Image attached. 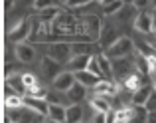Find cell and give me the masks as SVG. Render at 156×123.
<instances>
[{
	"mask_svg": "<svg viewBox=\"0 0 156 123\" xmlns=\"http://www.w3.org/2000/svg\"><path fill=\"white\" fill-rule=\"evenodd\" d=\"M133 50H134V42L129 38V36H121L105 54H107L109 60H121V58H129V54Z\"/></svg>",
	"mask_w": 156,
	"mask_h": 123,
	"instance_id": "1",
	"label": "cell"
},
{
	"mask_svg": "<svg viewBox=\"0 0 156 123\" xmlns=\"http://www.w3.org/2000/svg\"><path fill=\"white\" fill-rule=\"evenodd\" d=\"M46 56L51 60H55L57 64H67L73 58V48L67 42H57V44H48Z\"/></svg>",
	"mask_w": 156,
	"mask_h": 123,
	"instance_id": "2",
	"label": "cell"
},
{
	"mask_svg": "<svg viewBox=\"0 0 156 123\" xmlns=\"http://www.w3.org/2000/svg\"><path fill=\"white\" fill-rule=\"evenodd\" d=\"M32 22L30 18H20L18 22L14 24V26L10 28V32H8V40H12V42H18V44H26V40L32 36Z\"/></svg>",
	"mask_w": 156,
	"mask_h": 123,
	"instance_id": "3",
	"label": "cell"
},
{
	"mask_svg": "<svg viewBox=\"0 0 156 123\" xmlns=\"http://www.w3.org/2000/svg\"><path fill=\"white\" fill-rule=\"evenodd\" d=\"M103 20L97 14H89L85 20V28H87V38L91 42H99L101 40V32H103Z\"/></svg>",
	"mask_w": 156,
	"mask_h": 123,
	"instance_id": "4",
	"label": "cell"
},
{
	"mask_svg": "<svg viewBox=\"0 0 156 123\" xmlns=\"http://www.w3.org/2000/svg\"><path fill=\"white\" fill-rule=\"evenodd\" d=\"M133 68H134V64H133L129 58L113 60V76H115V81H119V80L125 81L126 77L130 76V73H134Z\"/></svg>",
	"mask_w": 156,
	"mask_h": 123,
	"instance_id": "5",
	"label": "cell"
},
{
	"mask_svg": "<svg viewBox=\"0 0 156 123\" xmlns=\"http://www.w3.org/2000/svg\"><path fill=\"white\" fill-rule=\"evenodd\" d=\"M40 72H42V76L46 77V80H50L51 84L55 81V77L61 73V64H57L55 60L51 58H42V64H40Z\"/></svg>",
	"mask_w": 156,
	"mask_h": 123,
	"instance_id": "6",
	"label": "cell"
},
{
	"mask_svg": "<svg viewBox=\"0 0 156 123\" xmlns=\"http://www.w3.org/2000/svg\"><path fill=\"white\" fill-rule=\"evenodd\" d=\"M24 107H26L28 111H34L36 115H48V113H50V101L28 95V97H24Z\"/></svg>",
	"mask_w": 156,
	"mask_h": 123,
	"instance_id": "7",
	"label": "cell"
},
{
	"mask_svg": "<svg viewBox=\"0 0 156 123\" xmlns=\"http://www.w3.org/2000/svg\"><path fill=\"white\" fill-rule=\"evenodd\" d=\"M134 30L140 32V34H150L154 30V18L150 12H138L136 18H134Z\"/></svg>",
	"mask_w": 156,
	"mask_h": 123,
	"instance_id": "8",
	"label": "cell"
},
{
	"mask_svg": "<svg viewBox=\"0 0 156 123\" xmlns=\"http://www.w3.org/2000/svg\"><path fill=\"white\" fill-rule=\"evenodd\" d=\"M75 84H77V80H75V73L73 72H61L55 77V81H53V89L61 91V93H67Z\"/></svg>",
	"mask_w": 156,
	"mask_h": 123,
	"instance_id": "9",
	"label": "cell"
},
{
	"mask_svg": "<svg viewBox=\"0 0 156 123\" xmlns=\"http://www.w3.org/2000/svg\"><path fill=\"white\" fill-rule=\"evenodd\" d=\"M121 38V36L117 34V28L113 26V24H109V22H105L103 24V32H101V40H99V44H101V48H103V52H107L111 46H113L117 40Z\"/></svg>",
	"mask_w": 156,
	"mask_h": 123,
	"instance_id": "10",
	"label": "cell"
},
{
	"mask_svg": "<svg viewBox=\"0 0 156 123\" xmlns=\"http://www.w3.org/2000/svg\"><path fill=\"white\" fill-rule=\"evenodd\" d=\"M119 81H109V80H101L99 84L93 88L95 95H103V97H111V95H117L119 93Z\"/></svg>",
	"mask_w": 156,
	"mask_h": 123,
	"instance_id": "11",
	"label": "cell"
},
{
	"mask_svg": "<svg viewBox=\"0 0 156 123\" xmlns=\"http://www.w3.org/2000/svg\"><path fill=\"white\" fill-rule=\"evenodd\" d=\"M152 93H154V91H152V85L146 84V85H142L138 91L133 93L130 101H133L134 107H146V103H148V99H150V95H152Z\"/></svg>",
	"mask_w": 156,
	"mask_h": 123,
	"instance_id": "12",
	"label": "cell"
},
{
	"mask_svg": "<svg viewBox=\"0 0 156 123\" xmlns=\"http://www.w3.org/2000/svg\"><path fill=\"white\" fill-rule=\"evenodd\" d=\"M16 58L22 64H30L36 60V48L32 44H18L16 46Z\"/></svg>",
	"mask_w": 156,
	"mask_h": 123,
	"instance_id": "13",
	"label": "cell"
},
{
	"mask_svg": "<svg viewBox=\"0 0 156 123\" xmlns=\"http://www.w3.org/2000/svg\"><path fill=\"white\" fill-rule=\"evenodd\" d=\"M122 85H125L130 93H134V91H138L142 85H146V81H144V76H142V73L134 72V73H130V76L122 81Z\"/></svg>",
	"mask_w": 156,
	"mask_h": 123,
	"instance_id": "14",
	"label": "cell"
},
{
	"mask_svg": "<svg viewBox=\"0 0 156 123\" xmlns=\"http://www.w3.org/2000/svg\"><path fill=\"white\" fill-rule=\"evenodd\" d=\"M91 58H93V56H73V58L67 62L69 72H73V73L85 72V69L89 68V62H91Z\"/></svg>",
	"mask_w": 156,
	"mask_h": 123,
	"instance_id": "15",
	"label": "cell"
},
{
	"mask_svg": "<svg viewBox=\"0 0 156 123\" xmlns=\"http://www.w3.org/2000/svg\"><path fill=\"white\" fill-rule=\"evenodd\" d=\"M6 85H8V88H12V91L18 93V95L28 93L26 91V85H24V76H22V73H12V76H8Z\"/></svg>",
	"mask_w": 156,
	"mask_h": 123,
	"instance_id": "16",
	"label": "cell"
},
{
	"mask_svg": "<svg viewBox=\"0 0 156 123\" xmlns=\"http://www.w3.org/2000/svg\"><path fill=\"white\" fill-rule=\"evenodd\" d=\"M97 62H99V65H101V72H103L105 80L115 81V76H113V60H109L105 52H101V54H97Z\"/></svg>",
	"mask_w": 156,
	"mask_h": 123,
	"instance_id": "17",
	"label": "cell"
},
{
	"mask_svg": "<svg viewBox=\"0 0 156 123\" xmlns=\"http://www.w3.org/2000/svg\"><path fill=\"white\" fill-rule=\"evenodd\" d=\"M48 119L57 121V123H65V119H67V107H63L61 103H50Z\"/></svg>",
	"mask_w": 156,
	"mask_h": 123,
	"instance_id": "18",
	"label": "cell"
},
{
	"mask_svg": "<svg viewBox=\"0 0 156 123\" xmlns=\"http://www.w3.org/2000/svg\"><path fill=\"white\" fill-rule=\"evenodd\" d=\"M89 105L93 107V111H95V113H109L111 111L109 99L103 97V95H93L91 99H89Z\"/></svg>",
	"mask_w": 156,
	"mask_h": 123,
	"instance_id": "19",
	"label": "cell"
},
{
	"mask_svg": "<svg viewBox=\"0 0 156 123\" xmlns=\"http://www.w3.org/2000/svg\"><path fill=\"white\" fill-rule=\"evenodd\" d=\"M75 80L79 81L81 85H85V88H91V89H93V88H95V85L101 81V77L93 76L89 69H85V72H77V73H75Z\"/></svg>",
	"mask_w": 156,
	"mask_h": 123,
	"instance_id": "20",
	"label": "cell"
},
{
	"mask_svg": "<svg viewBox=\"0 0 156 123\" xmlns=\"http://www.w3.org/2000/svg\"><path fill=\"white\" fill-rule=\"evenodd\" d=\"M63 14V12L59 10V6H51V8H48V10H44V12H40V20H42V24H48V26H51L53 22H55L59 16Z\"/></svg>",
	"mask_w": 156,
	"mask_h": 123,
	"instance_id": "21",
	"label": "cell"
},
{
	"mask_svg": "<svg viewBox=\"0 0 156 123\" xmlns=\"http://www.w3.org/2000/svg\"><path fill=\"white\" fill-rule=\"evenodd\" d=\"M65 123H83V107L79 103H71L67 107V119Z\"/></svg>",
	"mask_w": 156,
	"mask_h": 123,
	"instance_id": "22",
	"label": "cell"
},
{
	"mask_svg": "<svg viewBox=\"0 0 156 123\" xmlns=\"http://www.w3.org/2000/svg\"><path fill=\"white\" fill-rule=\"evenodd\" d=\"M85 91H87V88H85V85H81L79 81H77V84L67 91V97L71 99V103H81V101H83V97H85Z\"/></svg>",
	"mask_w": 156,
	"mask_h": 123,
	"instance_id": "23",
	"label": "cell"
},
{
	"mask_svg": "<svg viewBox=\"0 0 156 123\" xmlns=\"http://www.w3.org/2000/svg\"><path fill=\"white\" fill-rule=\"evenodd\" d=\"M122 8H125L122 0H109L107 4H103V16H115L122 12Z\"/></svg>",
	"mask_w": 156,
	"mask_h": 123,
	"instance_id": "24",
	"label": "cell"
},
{
	"mask_svg": "<svg viewBox=\"0 0 156 123\" xmlns=\"http://www.w3.org/2000/svg\"><path fill=\"white\" fill-rule=\"evenodd\" d=\"M117 119H119V123H130L134 119V105L117 109Z\"/></svg>",
	"mask_w": 156,
	"mask_h": 123,
	"instance_id": "25",
	"label": "cell"
},
{
	"mask_svg": "<svg viewBox=\"0 0 156 123\" xmlns=\"http://www.w3.org/2000/svg\"><path fill=\"white\" fill-rule=\"evenodd\" d=\"M4 103H6L8 109H22L24 107V97L18 95V93H12V95L4 97Z\"/></svg>",
	"mask_w": 156,
	"mask_h": 123,
	"instance_id": "26",
	"label": "cell"
},
{
	"mask_svg": "<svg viewBox=\"0 0 156 123\" xmlns=\"http://www.w3.org/2000/svg\"><path fill=\"white\" fill-rule=\"evenodd\" d=\"M73 56H93L91 54V42H75L71 44Z\"/></svg>",
	"mask_w": 156,
	"mask_h": 123,
	"instance_id": "27",
	"label": "cell"
},
{
	"mask_svg": "<svg viewBox=\"0 0 156 123\" xmlns=\"http://www.w3.org/2000/svg\"><path fill=\"white\" fill-rule=\"evenodd\" d=\"M134 65H136V72L142 73V76H150V64H148V58H144V56L138 54L136 56V62H134Z\"/></svg>",
	"mask_w": 156,
	"mask_h": 123,
	"instance_id": "28",
	"label": "cell"
},
{
	"mask_svg": "<svg viewBox=\"0 0 156 123\" xmlns=\"http://www.w3.org/2000/svg\"><path fill=\"white\" fill-rule=\"evenodd\" d=\"M22 76H24V85H26V91L28 93L34 91L36 88H40V85H42V84H40V80L34 76V73H22Z\"/></svg>",
	"mask_w": 156,
	"mask_h": 123,
	"instance_id": "29",
	"label": "cell"
},
{
	"mask_svg": "<svg viewBox=\"0 0 156 123\" xmlns=\"http://www.w3.org/2000/svg\"><path fill=\"white\" fill-rule=\"evenodd\" d=\"M148 115H150V111L146 107H134L133 123H148Z\"/></svg>",
	"mask_w": 156,
	"mask_h": 123,
	"instance_id": "30",
	"label": "cell"
},
{
	"mask_svg": "<svg viewBox=\"0 0 156 123\" xmlns=\"http://www.w3.org/2000/svg\"><path fill=\"white\" fill-rule=\"evenodd\" d=\"M136 48H138V54L144 56V58H152V56H156L152 44H148V42H138V44H136Z\"/></svg>",
	"mask_w": 156,
	"mask_h": 123,
	"instance_id": "31",
	"label": "cell"
},
{
	"mask_svg": "<svg viewBox=\"0 0 156 123\" xmlns=\"http://www.w3.org/2000/svg\"><path fill=\"white\" fill-rule=\"evenodd\" d=\"M87 69L93 73V76H97V77H101V80H105V77H103V72H101V65H99V62H97V56H93V58H91Z\"/></svg>",
	"mask_w": 156,
	"mask_h": 123,
	"instance_id": "32",
	"label": "cell"
},
{
	"mask_svg": "<svg viewBox=\"0 0 156 123\" xmlns=\"http://www.w3.org/2000/svg\"><path fill=\"white\" fill-rule=\"evenodd\" d=\"M89 4H91V0H65L67 8H85Z\"/></svg>",
	"mask_w": 156,
	"mask_h": 123,
	"instance_id": "33",
	"label": "cell"
},
{
	"mask_svg": "<svg viewBox=\"0 0 156 123\" xmlns=\"http://www.w3.org/2000/svg\"><path fill=\"white\" fill-rule=\"evenodd\" d=\"M146 109H148L150 113H154L156 111V91L150 95V99H148V103H146Z\"/></svg>",
	"mask_w": 156,
	"mask_h": 123,
	"instance_id": "34",
	"label": "cell"
},
{
	"mask_svg": "<svg viewBox=\"0 0 156 123\" xmlns=\"http://www.w3.org/2000/svg\"><path fill=\"white\" fill-rule=\"evenodd\" d=\"M146 6H148V0H134L133 2V8H136V10H140V12H144Z\"/></svg>",
	"mask_w": 156,
	"mask_h": 123,
	"instance_id": "35",
	"label": "cell"
},
{
	"mask_svg": "<svg viewBox=\"0 0 156 123\" xmlns=\"http://www.w3.org/2000/svg\"><path fill=\"white\" fill-rule=\"evenodd\" d=\"M107 123H119V119H117V109H111V111L107 113Z\"/></svg>",
	"mask_w": 156,
	"mask_h": 123,
	"instance_id": "36",
	"label": "cell"
},
{
	"mask_svg": "<svg viewBox=\"0 0 156 123\" xmlns=\"http://www.w3.org/2000/svg\"><path fill=\"white\" fill-rule=\"evenodd\" d=\"M148 64H150V76L156 77V56H152V58H148Z\"/></svg>",
	"mask_w": 156,
	"mask_h": 123,
	"instance_id": "37",
	"label": "cell"
},
{
	"mask_svg": "<svg viewBox=\"0 0 156 123\" xmlns=\"http://www.w3.org/2000/svg\"><path fill=\"white\" fill-rule=\"evenodd\" d=\"M93 123H107V113H95Z\"/></svg>",
	"mask_w": 156,
	"mask_h": 123,
	"instance_id": "38",
	"label": "cell"
},
{
	"mask_svg": "<svg viewBox=\"0 0 156 123\" xmlns=\"http://www.w3.org/2000/svg\"><path fill=\"white\" fill-rule=\"evenodd\" d=\"M4 8H6V10L14 8V0H6V2H4Z\"/></svg>",
	"mask_w": 156,
	"mask_h": 123,
	"instance_id": "39",
	"label": "cell"
},
{
	"mask_svg": "<svg viewBox=\"0 0 156 123\" xmlns=\"http://www.w3.org/2000/svg\"><path fill=\"white\" fill-rule=\"evenodd\" d=\"M148 123H156V111H154V113H150V115H148Z\"/></svg>",
	"mask_w": 156,
	"mask_h": 123,
	"instance_id": "40",
	"label": "cell"
},
{
	"mask_svg": "<svg viewBox=\"0 0 156 123\" xmlns=\"http://www.w3.org/2000/svg\"><path fill=\"white\" fill-rule=\"evenodd\" d=\"M152 18H154V28H156V6H154V12H152Z\"/></svg>",
	"mask_w": 156,
	"mask_h": 123,
	"instance_id": "41",
	"label": "cell"
},
{
	"mask_svg": "<svg viewBox=\"0 0 156 123\" xmlns=\"http://www.w3.org/2000/svg\"><path fill=\"white\" fill-rule=\"evenodd\" d=\"M44 123H57V121H51V119H48V121H44Z\"/></svg>",
	"mask_w": 156,
	"mask_h": 123,
	"instance_id": "42",
	"label": "cell"
},
{
	"mask_svg": "<svg viewBox=\"0 0 156 123\" xmlns=\"http://www.w3.org/2000/svg\"><path fill=\"white\" fill-rule=\"evenodd\" d=\"M154 91H156V81H154Z\"/></svg>",
	"mask_w": 156,
	"mask_h": 123,
	"instance_id": "43",
	"label": "cell"
},
{
	"mask_svg": "<svg viewBox=\"0 0 156 123\" xmlns=\"http://www.w3.org/2000/svg\"><path fill=\"white\" fill-rule=\"evenodd\" d=\"M154 36H156V28H154Z\"/></svg>",
	"mask_w": 156,
	"mask_h": 123,
	"instance_id": "44",
	"label": "cell"
}]
</instances>
